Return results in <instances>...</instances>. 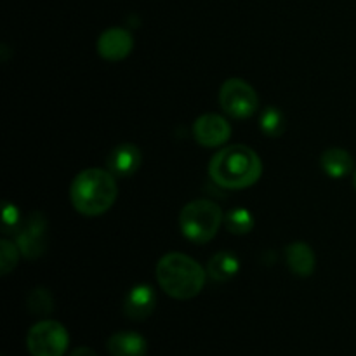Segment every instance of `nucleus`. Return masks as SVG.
Here are the masks:
<instances>
[{"label":"nucleus","mask_w":356,"mask_h":356,"mask_svg":"<svg viewBox=\"0 0 356 356\" xmlns=\"http://www.w3.org/2000/svg\"><path fill=\"white\" fill-rule=\"evenodd\" d=\"M141 159L138 146L125 143L111 149L106 159V165L115 177H129L141 167Z\"/></svg>","instance_id":"nucleus-11"},{"label":"nucleus","mask_w":356,"mask_h":356,"mask_svg":"<svg viewBox=\"0 0 356 356\" xmlns=\"http://www.w3.org/2000/svg\"><path fill=\"white\" fill-rule=\"evenodd\" d=\"M156 296L149 285H136L127 292L124 299V313L131 320H146L155 309Z\"/></svg>","instance_id":"nucleus-10"},{"label":"nucleus","mask_w":356,"mask_h":356,"mask_svg":"<svg viewBox=\"0 0 356 356\" xmlns=\"http://www.w3.org/2000/svg\"><path fill=\"white\" fill-rule=\"evenodd\" d=\"M68 332L54 320L35 323L26 337V346L31 356H63L68 350Z\"/></svg>","instance_id":"nucleus-6"},{"label":"nucleus","mask_w":356,"mask_h":356,"mask_svg":"<svg viewBox=\"0 0 356 356\" xmlns=\"http://www.w3.org/2000/svg\"><path fill=\"white\" fill-rule=\"evenodd\" d=\"M225 225L235 235H245L254 228V218L247 209H233L225 218Z\"/></svg>","instance_id":"nucleus-17"},{"label":"nucleus","mask_w":356,"mask_h":356,"mask_svg":"<svg viewBox=\"0 0 356 356\" xmlns=\"http://www.w3.org/2000/svg\"><path fill=\"white\" fill-rule=\"evenodd\" d=\"M240 261L232 252H218L207 264V275L216 282H228L238 273Z\"/></svg>","instance_id":"nucleus-15"},{"label":"nucleus","mask_w":356,"mask_h":356,"mask_svg":"<svg viewBox=\"0 0 356 356\" xmlns=\"http://www.w3.org/2000/svg\"><path fill=\"white\" fill-rule=\"evenodd\" d=\"M285 125H287V122H285V115L282 113L280 108L268 106L261 113V131L270 138H278V136L284 134Z\"/></svg>","instance_id":"nucleus-16"},{"label":"nucleus","mask_w":356,"mask_h":356,"mask_svg":"<svg viewBox=\"0 0 356 356\" xmlns=\"http://www.w3.org/2000/svg\"><path fill=\"white\" fill-rule=\"evenodd\" d=\"M17 225V211L14 205L3 204V228H9V226Z\"/></svg>","instance_id":"nucleus-20"},{"label":"nucleus","mask_w":356,"mask_h":356,"mask_svg":"<svg viewBox=\"0 0 356 356\" xmlns=\"http://www.w3.org/2000/svg\"><path fill=\"white\" fill-rule=\"evenodd\" d=\"M285 261L298 277H309L315 271V252L308 243L296 242L287 245Z\"/></svg>","instance_id":"nucleus-13"},{"label":"nucleus","mask_w":356,"mask_h":356,"mask_svg":"<svg viewBox=\"0 0 356 356\" xmlns=\"http://www.w3.org/2000/svg\"><path fill=\"white\" fill-rule=\"evenodd\" d=\"M70 356H97V355L94 353L90 348H76V350H73L72 353H70Z\"/></svg>","instance_id":"nucleus-21"},{"label":"nucleus","mask_w":356,"mask_h":356,"mask_svg":"<svg viewBox=\"0 0 356 356\" xmlns=\"http://www.w3.org/2000/svg\"><path fill=\"white\" fill-rule=\"evenodd\" d=\"M204 268L191 259L190 256L181 252H170L163 256L156 264V280L170 298L188 301L202 292L205 285Z\"/></svg>","instance_id":"nucleus-3"},{"label":"nucleus","mask_w":356,"mask_h":356,"mask_svg":"<svg viewBox=\"0 0 356 356\" xmlns=\"http://www.w3.org/2000/svg\"><path fill=\"white\" fill-rule=\"evenodd\" d=\"M47 243V222L42 214H31L17 235V249L28 259H37L44 254Z\"/></svg>","instance_id":"nucleus-8"},{"label":"nucleus","mask_w":356,"mask_h":356,"mask_svg":"<svg viewBox=\"0 0 356 356\" xmlns=\"http://www.w3.org/2000/svg\"><path fill=\"white\" fill-rule=\"evenodd\" d=\"M263 162L252 148L243 145L222 148L209 163V176L226 190H243L259 181Z\"/></svg>","instance_id":"nucleus-1"},{"label":"nucleus","mask_w":356,"mask_h":356,"mask_svg":"<svg viewBox=\"0 0 356 356\" xmlns=\"http://www.w3.org/2000/svg\"><path fill=\"white\" fill-rule=\"evenodd\" d=\"M222 225V211L211 200H193L181 209L179 228L188 240L207 243L218 235Z\"/></svg>","instance_id":"nucleus-4"},{"label":"nucleus","mask_w":356,"mask_h":356,"mask_svg":"<svg viewBox=\"0 0 356 356\" xmlns=\"http://www.w3.org/2000/svg\"><path fill=\"white\" fill-rule=\"evenodd\" d=\"M17 245H14L9 240L0 242V268L2 275H7L17 264Z\"/></svg>","instance_id":"nucleus-19"},{"label":"nucleus","mask_w":356,"mask_h":356,"mask_svg":"<svg viewBox=\"0 0 356 356\" xmlns=\"http://www.w3.org/2000/svg\"><path fill=\"white\" fill-rule=\"evenodd\" d=\"M118 195L115 176L104 169H86L73 179L70 186L72 204L87 218L110 211Z\"/></svg>","instance_id":"nucleus-2"},{"label":"nucleus","mask_w":356,"mask_h":356,"mask_svg":"<svg viewBox=\"0 0 356 356\" xmlns=\"http://www.w3.org/2000/svg\"><path fill=\"white\" fill-rule=\"evenodd\" d=\"M232 136V125L218 113H205L197 118L193 125V138L205 148L222 146Z\"/></svg>","instance_id":"nucleus-7"},{"label":"nucleus","mask_w":356,"mask_h":356,"mask_svg":"<svg viewBox=\"0 0 356 356\" xmlns=\"http://www.w3.org/2000/svg\"><path fill=\"white\" fill-rule=\"evenodd\" d=\"M219 104L222 111L236 120L252 117L259 108V97L250 83L242 79L226 80L219 90Z\"/></svg>","instance_id":"nucleus-5"},{"label":"nucleus","mask_w":356,"mask_h":356,"mask_svg":"<svg viewBox=\"0 0 356 356\" xmlns=\"http://www.w3.org/2000/svg\"><path fill=\"white\" fill-rule=\"evenodd\" d=\"M108 353L111 356H146L148 344L146 339L132 330H122L108 339Z\"/></svg>","instance_id":"nucleus-12"},{"label":"nucleus","mask_w":356,"mask_h":356,"mask_svg":"<svg viewBox=\"0 0 356 356\" xmlns=\"http://www.w3.org/2000/svg\"><path fill=\"white\" fill-rule=\"evenodd\" d=\"M355 188H356V172H355Z\"/></svg>","instance_id":"nucleus-22"},{"label":"nucleus","mask_w":356,"mask_h":356,"mask_svg":"<svg viewBox=\"0 0 356 356\" xmlns=\"http://www.w3.org/2000/svg\"><path fill=\"white\" fill-rule=\"evenodd\" d=\"M52 296L47 289L37 287L28 294V309L33 315H49L52 312Z\"/></svg>","instance_id":"nucleus-18"},{"label":"nucleus","mask_w":356,"mask_h":356,"mask_svg":"<svg viewBox=\"0 0 356 356\" xmlns=\"http://www.w3.org/2000/svg\"><path fill=\"white\" fill-rule=\"evenodd\" d=\"M320 165L327 176L343 179L353 170V156L343 148H329L320 156Z\"/></svg>","instance_id":"nucleus-14"},{"label":"nucleus","mask_w":356,"mask_h":356,"mask_svg":"<svg viewBox=\"0 0 356 356\" xmlns=\"http://www.w3.org/2000/svg\"><path fill=\"white\" fill-rule=\"evenodd\" d=\"M134 47V38L125 28H108L97 38V52L106 61H122Z\"/></svg>","instance_id":"nucleus-9"}]
</instances>
